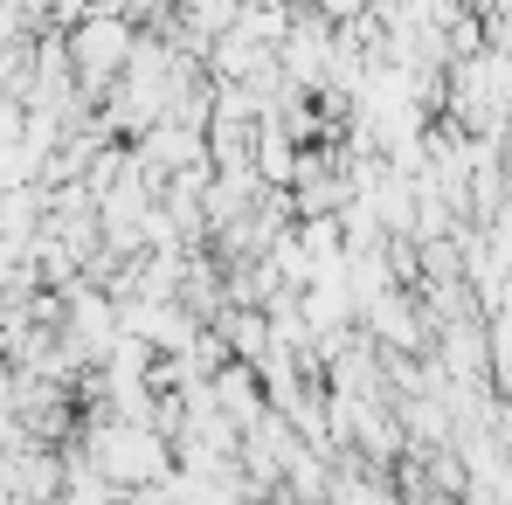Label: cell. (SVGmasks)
<instances>
[{
    "label": "cell",
    "instance_id": "1",
    "mask_svg": "<svg viewBox=\"0 0 512 505\" xmlns=\"http://www.w3.org/2000/svg\"><path fill=\"white\" fill-rule=\"evenodd\" d=\"M118 63H132V42H125V21H111V14H97L77 28V70L84 77H111Z\"/></svg>",
    "mask_w": 512,
    "mask_h": 505
},
{
    "label": "cell",
    "instance_id": "2",
    "mask_svg": "<svg viewBox=\"0 0 512 505\" xmlns=\"http://www.w3.org/2000/svg\"><path fill=\"white\" fill-rule=\"evenodd\" d=\"M97 457H104V471H118V478H153L160 471V443L146 436V429H104L97 436Z\"/></svg>",
    "mask_w": 512,
    "mask_h": 505
},
{
    "label": "cell",
    "instance_id": "3",
    "mask_svg": "<svg viewBox=\"0 0 512 505\" xmlns=\"http://www.w3.org/2000/svg\"><path fill=\"white\" fill-rule=\"evenodd\" d=\"M118 7H132V14H139V7H160V0H118Z\"/></svg>",
    "mask_w": 512,
    "mask_h": 505
}]
</instances>
